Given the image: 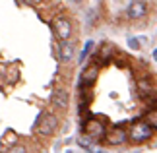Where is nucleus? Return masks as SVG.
Masks as SVG:
<instances>
[{
	"label": "nucleus",
	"mask_w": 157,
	"mask_h": 153,
	"mask_svg": "<svg viewBox=\"0 0 157 153\" xmlns=\"http://www.w3.org/2000/svg\"><path fill=\"white\" fill-rule=\"evenodd\" d=\"M52 25H54V33H56V37L60 39V43H64L70 37V31H72L70 20H66V17H56Z\"/></svg>",
	"instance_id": "nucleus-3"
},
{
	"label": "nucleus",
	"mask_w": 157,
	"mask_h": 153,
	"mask_svg": "<svg viewBox=\"0 0 157 153\" xmlns=\"http://www.w3.org/2000/svg\"><path fill=\"white\" fill-rule=\"evenodd\" d=\"M91 47H93V41H87V45L83 47V51H82V56H80V62H83L86 60V56L89 54V51H91Z\"/></svg>",
	"instance_id": "nucleus-12"
},
{
	"label": "nucleus",
	"mask_w": 157,
	"mask_h": 153,
	"mask_svg": "<svg viewBox=\"0 0 157 153\" xmlns=\"http://www.w3.org/2000/svg\"><path fill=\"white\" fill-rule=\"evenodd\" d=\"M68 101H70L68 91H64V89H54L52 91V103L58 109H66V107H68Z\"/></svg>",
	"instance_id": "nucleus-9"
},
{
	"label": "nucleus",
	"mask_w": 157,
	"mask_h": 153,
	"mask_svg": "<svg viewBox=\"0 0 157 153\" xmlns=\"http://www.w3.org/2000/svg\"><path fill=\"white\" fill-rule=\"evenodd\" d=\"M146 122L151 128H155L157 130V107L155 109H151V111H147V116H146Z\"/></svg>",
	"instance_id": "nucleus-10"
},
{
	"label": "nucleus",
	"mask_w": 157,
	"mask_h": 153,
	"mask_svg": "<svg viewBox=\"0 0 157 153\" xmlns=\"http://www.w3.org/2000/svg\"><path fill=\"white\" fill-rule=\"evenodd\" d=\"M138 91H140V95H144V97L151 91V85H149L147 79H140V82H138Z\"/></svg>",
	"instance_id": "nucleus-11"
},
{
	"label": "nucleus",
	"mask_w": 157,
	"mask_h": 153,
	"mask_svg": "<svg viewBox=\"0 0 157 153\" xmlns=\"http://www.w3.org/2000/svg\"><path fill=\"white\" fill-rule=\"evenodd\" d=\"M56 128H58V118L51 113H45L37 122V132L41 136H52L56 132Z\"/></svg>",
	"instance_id": "nucleus-2"
},
{
	"label": "nucleus",
	"mask_w": 157,
	"mask_h": 153,
	"mask_svg": "<svg viewBox=\"0 0 157 153\" xmlns=\"http://www.w3.org/2000/svg\"><path fill=\"white\" fill-rule=\"evenodd\" d=\"M8 153H27V149L23 147V145H14V147H10Z\"/></svg>",
	"instance_id": "nucleus-13"
},
{
	"label": "nucleus",
	"mask_w": 157,
	"mask_h": 153,
	"mask_svg": "<svg viewBox=\"0 0 157 153\" xmlns=\"http://www.w3.org/2000/svg\"><path fill=\"white\" fill-rule=\"evenodd\" d=\"M128 45H130L132 48H138V47H140V45H138V41H136V39H128Z\"/></svg>",
	"instance_id": "nucleus-14"
},
{
	"label": "nucleus",
	"mask_w": 157,
	"mask_h": 153,
	"mask_svg": "<svg viewBox=\"0 0 157 153\" xmlns=\"http://www.w3.org/2000/svg\"><path fill=\"white\" fill-rule=\"evenodd\" d=\"M147 12V4L146 2H140V0H136V2H130L128 8H126V14H128V17H132V20H138V17H144Z\"/></svg>",
	"instance_id": "nucleus-5"
},
{
	"label": "nucleus",
	"mask_w": 157,
	"mask_h": 153,
	"mask_svg": "<svg viewBox=\"0 0 157 153\" xmlns=\"http://www.w3.org/2000/svg\"><path fill=\"white\" fill-rule=\"evenodd\" d=\"M128 138H130V142L132 143H144V142H147L149 138H151V126L147 124V122H134L130 128V134H128Z\"/></svg>",
	"instance_id": "nucleus-1"
},
{
	"label": "nucleus",
	"mask_w": 157,
	"mask_h": 153,
	"mask_svg": "<svg viewBox=\"0 0 157 153\" xmlns=\"http://www.w3.org/2000/svg\"><path fill=\"white\" fill-rule=\"evenodd\" d=\"M97 76H99V66L97 64H89L86 70L82 72V83L91 87V85L97 82Z\"/></svg>",
	"instance_id": "nucleus-6"
},
{
	"label": "nucleus",
	"mask_w": 157,
	"mask_h": 153,
	"mask_svg": "<svg viewBox=\"0 0 157 153\" xmlns=\"http://www.w3.org/2000/svg\"><path fill=\"white\" fill-rule=\"evenodd\" d=\"M153 60H155V62H157V48H155V51H153Z\"/></svg>",
	"instance_id": "nucleus-15"
},
{
	"label": "nucleus",
	"mask_w": 157,
	"mask_h": 153,
	"mask_svg": "<svg viewBox=\"0 0 157 153\" xmlns=\"http://www.w3.org/2000/svg\"><path fill=\"white\" fill-rule=\"evenodd\" d=\"M74 52H76L74 43L64 41V43H60V45H58V58L62 60V62H70V60L74 58Z\"/></svg>",
	"instance_id": "nucleus-8"
},
{
	"label": "nucleus",
	"mask_w": 157,
	"mask_h": 153,
	"mask_svg": "<svg viewBox=\"0 0 157 153\" xmlns=\"http://www.w3.org/2000/svg\"><path fill=\"white\" fill-rule=\"evenodd\" d=\"M83 132H86L89 138H101L105 134V126L99 118H87L86 124H83Z\"/></svg>",
	"instance_id": "nucleus-4"
},
{
	"label": "nucleus",
	"mask_w": 157,
	"mask_h": 153,
	"mask_svg": "<svg viewBox=\"0 0 157 153\" xmlns=\"http://www.w3.org/2000/svg\"><path fill=\"white\" fill-rule=\"evenodd\" d=\"M126 140H128V134L124 130H120V128H114V130L107 132V136H105V142L109 145H120V143H124Z\"/></svg>",
	"instance_id": "nucleus-7"
},
{
	"label": "nucleus",
	"mask_w": 157,
	"mask_h": 153,
	"mask_svg": "<svg viewBox=\"0 0 157 153\" xmlns=\"http://www.w3.org/2000/svg\"><path fill=\"white\" fill-rule=\"evenodd\" d=\"M101 153H105V151H101Z\"/></svg>",
	"instance_id": "nucleus-16"
}]
</instances>
